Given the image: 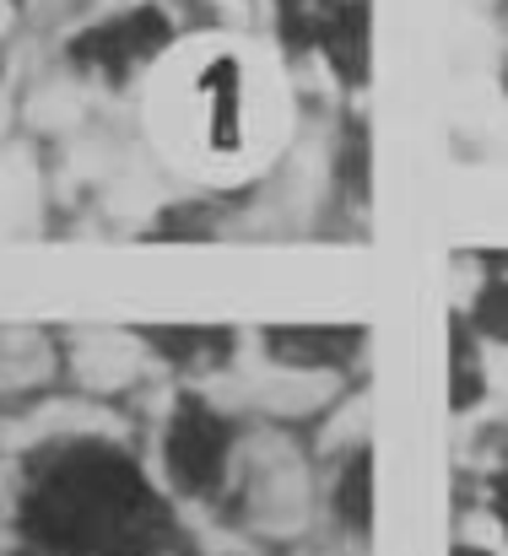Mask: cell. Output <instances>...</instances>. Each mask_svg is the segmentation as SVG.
Segmentation results:
<instances>
[{"mask_svg":"<svg viewBox=\"0 0 508 556\" xmlns=\"http://www.w3.org/2000/svg\"><path fill=\"white\" fill-rule=\"evenodd\" d=\"M455 556H504V552H493V546H476V541H460V546H455Z\"/></svg>","mask_w":508,"mask_h":556,"instance_id":"1","label":"cell"}]
</instances>
